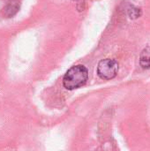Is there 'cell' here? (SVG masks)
Wrapping results in <instances>:
<instances>
[{"mask_svg": "<svg viewBox=\"0 0 150 151\" xmlns=\"http://www.w3.org/2000/svg\"><path fill=\"white\" fill-rule=\"evenodd\" d=\"M88 78V69L81 65L71 67L63 79L64 87L68 90H73L84 86Z\"/></svg>", "mask_w": 150, "mask_h": 151, "instance_id": "obj_1", "label": "cell"}, {"mask_svg": "<svg viewBox=\"0 0 150 151\" xmlns=\"http://www.w3.org/2000/svg\"><path fill=\"white\" fill-rule=\"evenodd\" d=\"M118 71V64L114 59H103L99 62L97 66V74L103 80H111L115 78Z\"/></svg>", "mask_w": 150, "mask_h": 151, "instance_id": "obj_2", "label": "cell"}, {"mask_svg": "<svg viewBox=\"0 0 150 151\" xmlns=\"http://www.w3.org/2000/svg\"><path fill=\"white\" fill-rule=\"evenodd\" d=\"M19 9V4L18 0H10L7 3L6 6L4 7V14L8 18L12 17L17 13Z\"/></svg>", "mask_w": 150, "mask_h": 151, "instance_id": "obj_3", "label": "cell"}, {"mask_svg": "<svg viewBox=\"0 0 150 151\" xmlns=\"http://www.w3.org/2000/svg\"><path fill=\"white\" fill-rule=\"evenodd\" d=\"M140 64L144 69L150 68V46L145 48L141 51L140 56Z\"/></svg>", "mask_w": 150, "mask_h": 151, "instance_id": "obj_4", "label": "cell"}, {"mask_svg": "<svg viewBox=\"0 0 150 151\" xmlns=\"http://www.w3.org/2000/svg\"><path fill=\"white\" fill-rule=\"evenodd\" d=\"M141 15V10L137 7H131L128 10V16L132 19H138Z\"/></svg>", "mask_w": 150, "mask_h": 151, "instance_id": "obj_5", "label": "cell"}]
</instances>
